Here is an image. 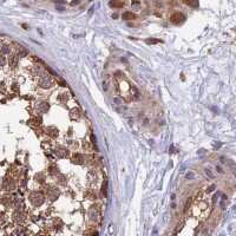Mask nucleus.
Returning a JSON list of instances; mask_svg holds the SVG:
<instances>
[{
    "instance_id": "1",
    "label": "nucleus",
    "mask_w": 236,
    "mask_h": 236,
    "mask_svg": "<svg viewBox=\"0 0 236 236\" xmlns=\"http://www.w3.org/2000/svg\"><path fill=\"white\" fill-rule=\"evenodd\" d=\"M37 83H38V85L41 86V87L47 89V87H50L51 85L53 84V80H52V78H51L49 74H45L44 72H41L39 73V76H38Z\"/></svg>"
},
{
    "instance_id": "2",
    "label": "nucleus",
    "mask_w": 236,
    "mask_h": 236,
    "mask_svg": "<svg viewBox=\"0 0 236 236\" xmlns=\"http://www.w3.org/2000/svg\"><path fill=\"white\" fill-rule=\"evenodd\" d=\"M30 201L33 203L34 205H41L44 202V196L40 192H32L30 195Z\"/></svg>"
},
{
    "instance_id": "3",
    "label": "nucleus",
    "mask_w": 236,
    "mask_h": 236,
    "mask_svg": "<svg viewBox=\"0 0 236 236\" xmlns=\"http://www.w3.org/2000/svg\"><path fill=\"white\" fill-rule=\"evenodd\" d=\"M170 20H171V23H174V24H180L184 20V16H183L182 13H180V12H176V13H174V14L170 17Z\"/></svg>"
},
{
    "instance_id": "4",
    "label": "nucleus",
    "mask_w": 236,
    "mask_h": 236,
    "mask_svg": "<svg viewBox=\"0 0 236 236\" xmlns=\"http://www.w3.org/2000/svg\"><path fill=\"white\" fill-rule=\"evenodd\" d=\"M68 150L66 149H63V148H57L54 150V155L57 156V158H65L68 157Z\"/></svg>"
},
{
    "instance_id": "5",
    "label": "nucleus",
    "mask_w": 236,
    "mask_h": 236,
    "mask_svg": "<svg viewBox=\"0 0 236 236\" xmlns=\"http://www.w3.org/2000/svg\"><path fill=\"white\" fill-rule=\"evenodd\" d=\"M122 19L123 20H134V19H136V14L134 13V12H131V11H125L123 12V14H122Z\"/></svg>"
},
{
    "instance_id": "6",
    "label": "nucleus",
    "mask_w": 236,
    "mask_h": 236,
    "mask_svg": "<svg viewBox=\"0 0 236 236\" xmlns=\"http://www.w3.org/2000/svg\"><path fill=\"white\" fill-rule=\"evenodd\" d=\"M85 161V158L83 155H80V153H76V155H73L72 157V162L74 164H83Z\"/></svg>"
},
{
    "instance_id": "7",
    "label": "nucleus",
    "mask_w": 236,
    "mask_h": 236,
    "mask_svg": "<svg viewBox=\"0 0 236 236\" xmlns=\"http://www.w3.org/2000/svg\"><path fill=\"white\" fill-rule=\"evenodd\" d=\"M46 195H47V197H49V198H51V200H54V198H57L58 191H57V189H53V188H49V189H47V191H46Z\"/></svg>"
},
{
    "instance_id": "8",
    "label": "nucleus",
    "mask_w": 236,
    "mask_h": 236,
    "mask_svg": "<svg viewBox=\"0 0 236 236\" xmlns=\"http://www.w3.org/2000/svg\"><path fill=\"white\" fill-rule=\"evenodd\" d=\"M110 6L113 7V8H120V7L124 6V1H122V0H111Z\"/></svg>"
},
{
    "instance_id": "9",
    "label": "nucleus",
    "mask_w": 236,
    "mask_h": 236,
    "mask_svg": "<svg viewBox=\"0 0 236 236\" xmlns=\"http://www.w3.org/2000/svg\"><path fill=\"white\" fill-rule=\"evenodd\" d=\"M130 91H131V98H132V99H139V97H141L139 91L137 90L135 86H131V87H130Z\"/></svg>"
},
{
    "instance_id": "10",
    "label": "nucleus",
    "mask_w": 236,
    "mask_h": 236,
    "mask_svg": "<svg viewBox=\"0 0 236 236\" xmlns=\"http://www.w3.org/2000/svg\"><path fill=\"white\" fill-rule=\"evenodd\" d=\"M37 109H38V111H39L40 113H44L49 110V105H47L46 103H40L39 105L37 106Z\"/></svg>"
},
{
    "instance_id": "11",
    "label": "nucleus",
    "mask_w": 236,
    "mask_h": 236,
    "mask_svg": "<svg viewBox=\"0 0 236 236\" xmlns=\"http://www.w3.org/2000/svg\"><path fill=\"white\" fill-rule=\"evenodd\" d=\"M80 111H79L78 109H73L72 111H71V113H70V117L72 118V119H78L79 117H80Z\"/></svg>"
},
{
    "instance_id": "12",
    "label": "nucleus",
    "mask_w": 236,
    "mask_h": 236,
    "mask_svg": "<svg viewBox=\"0 0 236 236\" xmlns=\"http://www.w3.org/2000/svg\"><path fill=\"white\" fill-rule=\"evenodd\" d=\"M131 7H132V10L138 11V10L141 8V1H139V0H132V1H131Z\"/></svg>"
},
{
    "instance_id": "13",
    "label": "nucleus",
    "mask_w": 236,
    "mask_h": 236,
    "mask_svg": "<svg viewBox=\"0 0 236 236\" xmlns=\"http://www.w3.org/2000/svg\"><path fill=\"white\" fill-rule=\"evenodd\" d=\"M87 180L89 182H96V172L95 170H91L87 172Z\"/></svg>"
},
{
    "instance_id": "14",
    "label": "nucleus",
    "mask_w": 236,
    "mask_h": 236,
    "mask_svg": "<svg viewBox=\"0 0 236 236\" xmlns=\"http://www.w3.org/2000/svg\"><path fill=\"white\" fill-rule=\"evenodd\" d=\"M46 131H47V134H49L50 136H52V137H56V136H58V130L54 129V128H47Z\"/></svg>"
},
{
    "instance_id": "15",
    "label": "nucleus",
    "mask_w": 236,
    "mask_h": 236,
    "mask_svg": "<svg viewBox=\"0 0 236 236\" xmlns=\"http://www.w3.org/2000/svg\"><path fill=\"white\" fill-rule=\"evenodd\" d=\"M8 64H10V66H12V68H16V65H17V57L16 56L10 57V59H8Z\"/></svg>"
},
{
    "instance_id": "16",
    "label": "nucleus",
    "mask_w": 236,
    "mask_h": 236,
    "mask_svg": "<svg viewBox=\"0 0 236 236\" xmlns=\"http://www.w3.org/2000/svg\"><path fill=\"white\" fill-rule=\"evenodd\" d=\"M184 2H186V5L189 6H192V7H196L198 5V2H197V0H183Z\"/></svg>"
},
{
    "instance_id": "17",
    "label": "nucleus",
    "mask_w": 236,
    "mask_h": 236,
    "mask_svg": "<svg viewBox=\"0 0 236 236\" xmlns=\"http://www.w3.org/2000/svg\"><path fill=\"white\" fill-rule=\"evenodd\" d=\"M57 178H58V183H59V184H62V186L66 184V178H65V176H63V175H59Z\"/></svg>"
},
{
    "instance_id": "18",
    "label": "nucleus",
    "mask_w": 236,
    "mask_h": 236,
    "mask_svg": "<svg viewBox=\"0 0 236 236\" xmlns=\"http://www.w3.org/2000/svg\"><path fill=\"white\" fill-rule=\"evenodd\" d=\"M86 196L89 197L90 200H96V192L92 190H89L87 192H86Z\"/></svg>"
},
{
    "instance_id": "19",
    "label": "nucleus",
    "mask_w": 236,
    "mask_h": 236,
    "mask_svg": "<svg viewBox=\"0 0 236 236\" xmlns=\"http://www.w3.org/2000/svg\"><path fill=\"white\" fill-rule=\"evenodd\" d=\"M50 172L51 174H58V168H57L54 164H52V165H50Z\"/></svg>"
},
{
    "instance_id": "20",
    "label": "nucleus",
    "mask_w": 236,
    "mask_h": 236,
    "mask_svg": "<svg viewBox=\"0 0 236 236\" xmlns=\"http://www.w3.org/2000/svg\"><path fill=\"white\" fill-rule=\"evenodd\" d=\"M68 99V97H66V93H60V95L58 96V101H65Z\"/></svg>"
},
{
    "instance_id": "21",
    "label": "nucleus",
    "mask_w": 236,
    "mask_h": 236,
    "mask_svg": "<svg viewBox=\"0 0 236 236\" xmlns=\"http://www.w3.org/2000/svg\"><path fill=\"white\" fill-rule=\"evenodd\" d=\"M162 43L159 39H146V44H158Z\"/></svg>"
},
{
    "instance_id": "22",
    "label": "nucleus",
    "mask_w": 236,
    "mask_h": 236,
    "mask_svg": "<svg viewBox=\"0 0 236 236\" xmlns=\"http://www.w3.org/2000/svg\"><path fill=\"white\" fill-rule=\"evenodd\" d=\"M5 63H6L5 57H4V54H1V53H0V68H2V66L5 65Z\"/></svg>"
},
{
    "instance_id": "23",
    "label": "nucleus",
    "mask_w": 236,
    "mask_h": 236,
    "mask_svg": "<svg viewBox=\"0 0 236 236\" xmlns=\"http://www.w3.org/2000/svg\"><path fill=\"white\" fill-rule=\"evenodd\" d=\"M106 186H107V182L105 181L104 184H103V189H101V192H103L104 196H106Z\"/></svg>"
}]
</instances>
